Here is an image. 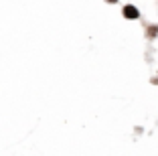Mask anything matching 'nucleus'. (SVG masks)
I'll return each mask as SVG.
<instances>
[{
	"mask_svg": "<svg viewBox=\"0 0 158 156\" xmlns=\"http://www.w3.org/2000/svg\"><path fill=\"white\" fill-rule=\"evenodd\" d=\"M122 14H124V16H126L128 20H136V19H140V10L136 8L134 4H128V6H124Z\"/></svg>",
	"mask_w": 158,
	"mask_h": 156,
	"instance_id": "nucleus-1",
	"label": "nucleus"
},
{
	"mask_svg": "<svg viewBox=\"0 0 158 156\" xmlns=\"http://www.w3.org/2000/svg\"><path fill=\"white\" fill-rule=\"evenodd\" d=\"M158 35V27L154 24V27H148V37H156Z\"/></svg>",
	"mask_w": 158,
	"mask_h": 156,
	"instance_id": "nucleus-2",
	"label": "nucleus"
},
{
	"mask_svg": "<svg viewBox=\"0 0 158 156\" xmlns=\"http://www.w3.org/2000/svg\"><path fill=\"white\" fill-rule=\"evenodd\" d=\"M106 2H110V4H116L118 0H106Z\"/></svg>",
	"mask_w": 158,
	"mask_h": 156,
	"instance_id": "nucleus-3",
	"label": "nucleus"
}]
</instances>
